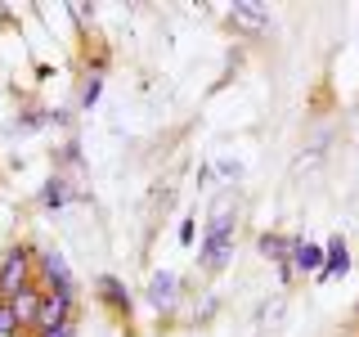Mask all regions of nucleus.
<instances>
[{
  "mask_svg": "<svg viewBox=\"0 0 359 337\" xmlns=\"http://www.w3.org/2000/svg\"><path fill=\"white\" fill-rule=\"evenodd\" d=\"M351 275V247H346V239L337 234V239H328V252H323V270L314 279L319 284H332V279H346Z\"/></svg>",
  "mask_w": 359,
  "mask_h": 337,
  "instance_id": "obj_7",
  "label": "nucleus"
},
{
  "mask_svg": "<svg viewBox=\"0 0 359 337\" xmlns=\"http://www.w3.org/2000/svg\"><path fill=\"white\" fill-rule=\"evenodd\" d=\"M36 284H41V292L76 301V275L59 247H36Z\"/></svg>",
  "mask_w": 359,
  "mask_h": 337,
  "instance_id": "obj_3",
  "label": "nucleus"
},
{
  "mask_svg": "<svg viewBox=\"0 0 359 337\" xmlns=\"http://www.w3.org/2000/svg\"><path fill=\"white\" fill-rule=\"evenodd\" d=\"M323 252H328V247L314 243V239H292V270H297V275H319Z\"/></svg>",
  "mask_w": 359,
  "mask_h": 337,
  "instance_id": "obj_9",
  "label": "nucleus"
},
{
  "mask_svg": "<svg viewBox=\"0 0 359 337\" xmlns=\"http://www.w3.org/2000/svg\"><path fill=\"white\" fill-rule=\"evenodd\" d=\"M41 337H76V324H63V329H54V333H41Z\"/></svg>",
  "mask_w": 359,
  "mask_h": 337,
  "instance_id": "obj_15",
  "label": "nucleus"
},
{
  "mask_svg": "<svg viewBox=\"0 0 359 337\" xmlns=\"http://www.w3.org/2000/svg\"><path fill=\"white\" fill-rule=\"evenodd\" d=\"M278 279H283V284L292 288V279H297V270H292V261H287V265H278Z\"/></svg>",
  "mask_w": 359,
  "mask_h": 337,
  "instance_id": "obj_16",
  "label": "nucleus"
},
{
  "mask_svg": "<svg viewBox=\"0 0 359 337\" xmlns=\"http://www.w3.org/2000/svg\"><path fill=\"white\" fill-rule=\"evenodd\" d=\"M0 337H27L22 333V324H18V315L9 301H0Z\"/></svg>",
  "mask_w": 359,
  "mask_h": 337,
  "instance_id": "obj_13",
  "label": "nucleus"
},
{
  "mask_svg": "<svg viewBox=\"0 0 359 337\" xmlns=\"http://www.w3.org/2000/svg\"><path fill=\"white\" fill-rule=\"evenodd\" d=\"M256 252H261L265 261H274V265H287V261H292V239H287V234L265 230L261 239H256Z\"/></svg>",
  "mask_w": 359,
  "mask_h": 337,
  "instance_id": "obj_12",
  "label": "nucleus"
},
{
  "mask_svg": "<svg viewBox=\"0 0 359 337\" xmlns=\"http://www.w3.org/2000/svg\"><path fill=\"white\" fill-rule=\"evenodd\" d=\"M99 95H104V72H90L86 86H81V108H95Z\"/></svg>",
  "mask_w": 359,
  "mask_h": 337,
  "instance_id": "obj_14",
  "label": "nucleus"
},
{
  "mask_svg": "<svg viewBox=\"0 0 359 337\" xmlns=\"http://www.w3.org/2000/svg\"><path fill=\"white\" fill-rule=\"evenodd\" d=\"M72 202V176H50L41 185V207L45 211H63Z\"/></svg>",
  "mask_w": 359,
  "mask_h": 337,
  "instance_id": "obj_11",
  "label": "nucleus"
},
{
  "mask_svg": "<svg viewBox=\"0 0 359 337\" xmlns=\"http://www.w3.org/2000/svg\"><path fill=\"white\" fill-rule=\"evenodd\" d=\"M95 297H99V306H104V310H112L117 319H130V315H135L130 288L121 284L117 275H99V279H95Z\"/></svg>",
  "mask_w": 359,
  "mask_h": 337,
  "instance_id": "obj_5",
  "label": "nucleus"
},
{
  "mask_svg": "<svg viewBox=\"0 0 359 337\" xmlns=\"http://www.w3.org/2000/svg\"><path fill=\"white\" fill-rule=\"evenodd\" d=\"M41 301H45V292H41V284L36 288H27V292H18L9 306H14V315H18V324H22V333L27 337H36V319H41Z\"/></svg>",
  "mask_w": 359,
  "mask_h": 337,
  "instance_id": "obj_10",
  "label": "nucleus"
},
{
  "mask_svg": "<svg viewBox=\"0 0 359 337\" xmlns=\"http://www.w3.org/2000/svg\"><path fill=\"white\" fill-rule=\"evenodd\" d=\"M229 18H233V27L247 32V37H265L269 32V9L265 5H229Z\"/></svg>",
  "mask_w": 359,
  "mask_h": 337,
  "instance_id": "obj_8",
  "label": "nucleus"
},
{
  "mask_svg": "<svg viewBox=\"0 0 359 337\" xmlns=\"http://www.w3.org/2000/svg\"><path fill=\"white\" fill-rule=\"evenodd\" d=\"M229 256H233V211L220 207V211H211L207 239H202V252H198L202 275H220V270L229 265Z\"/></svg>",
  "mask_w": 359,
  "mask_h": 337,
  "instance_id": "obj_2",
  "label": "nucleus"
},
{
  "mask_svg": "<svg viewBox=\"0 0 359 337\" xmlns=\"http://www.w3.org/2000/svg\"><path fill=\"white\" fill-rule=\"evenodd\" d=\"M144 297H149V306L157 315H175L180 301H184V279L171 275V270H157V275L149 279V288H144Z\"/></svg>",
  "mask_w": 359,
  "mask_h": 337,
  "instance_id": "obj_4",
  "label": "nucleus"
},
{
  "mask_svg": "<svg viewBox=\"0 0 359 337\" xmlns=\"http://www.w3.org/2000/svg\"><path fill=\"white\" fill-rule=\"evenodd\" d=\"M27 288H36V247L32 243L0 247V301H14Z\"/></svg>",
  "mask_w": 359,
  "mask_h": 337,
  "instance_id": "obj_1",
  "label": "nucleus"
},
{
  "mask_svg": "<svg viewBox=\"0 0 359 337\" xmlns=\"http://www.w3.org/2000/svg\"><path fill=\"white\" fill-rule=\"evenodd\" d=\"M63 324H76V301L45 292V301H41V319H36V337H41V333L63 329Z\"/></svg>",
  "mask_w": 359,
  "mask_h": 337,
  "instance_id": "obj_6",
  "label": "nucleus"
}]
</instances>
